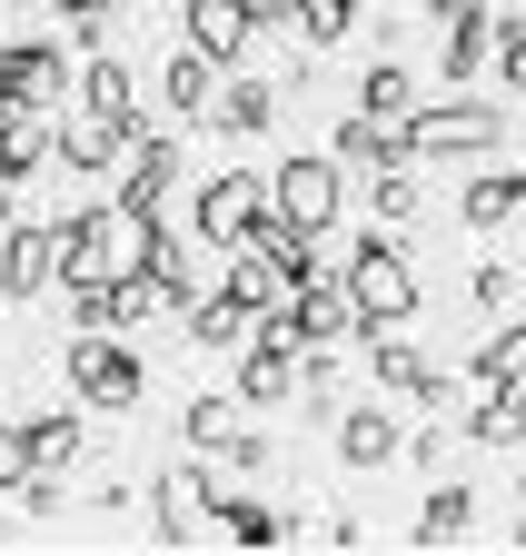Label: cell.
I'll use <instances>...</instances> for the list:
<instances>
[{"label": "cell", "instance_id": "cell-1", "mask_svg": "<svg viewBox=\"0 0 526 556\" xmlns=\"http://www.w3.org/2000/svg\"><path fill=\"white\" fill-rule=\"evenodd\" d=\"M140 229L119 199H80L70 219H60V289H80V278H140Z\"/></svg>", "mask_w": 526, "mask_h": 556}, {"label": "cell", "instance_id": "cell-2", "mask_svg": "<svg viewBox=\"0 0 526 556\" xmlns=\"http://www.w3.org/2000/svg\"><path fill=\"white\" fill-rule=\"evenodd\" d=\"M497 150H506L497 100H418L398 119V160H497Z\"/></svg>", "mask_w": 526, "mask_h": 556}, {"label": "cell", "instance_id": "cell-3", "mask_svg": "<svg viewBox=\"0 0 526 556\" xmlns=\"http://www.w3.org/2000/svg\"><path fill=\"white\" fill-rule=\"evenodd\" d=\"M338 278H348V299H358V318H368V328H408V318H418V268H408L398 229H377V239H358Z\"/></svg>", "mask_w": 526, "mask_h": 556}, {"label": "cell", "instance_id": "cell-4", "mask_svg": "<svg viewBox=\"0 0 526 556\" xmlns=\"http://www.w3.org/2000/svg\"><path fill=\"white\" fill-rule=\"evenodd\" d=\"M189 219H200L209 249H248L258 229L279 219V189L258 179V169H219V179H200V208H189Z\"/></svg>", "mask_w": 526, "mask_h": 556}, {"label": "cell", "instance_id": "cell-5", "mask_svg": "<svg viewBox=\"0 0 526 556\" xmlns=\"http://www.w3.org/2000/svg\"><path fill=\"white\" fill-rule=\"evenodd\" d=\"M60 368H70V397H90V407H140V358H129V348L110 338V328H70V348H60Z\"/></svg>", "mask_w": 526, "mask_h": 556}, {"label": "cell", "instance_id": "cell-6", "mask_svg": "<svg viewBox=\"0 0 526 556\" xmlns=\"http://www.w3.org/2000/svg\"><path fill=\"white\" fill-rule=\"evenodd\" d=\"M269 318H279L298 348H348V338H368V318H358V299H348V278H328V268L298 278V289H288Z\"/></svg>", "mask_w": 526, "mask_h": 556}, {"label": "cell", "instance_id": "cell-7", "mask_svg": "<svg viewBox=\"0 0 526 556\" xmlns=\"http://www.w3.org/2000/svg\"><path fill=\"white\" fill-rule=\"evenodd\" d=\"M269 189H279V219H298V229H338V208H348V160H338V150H328V160L308 150V160H288Z\"/></svg>", "mask_w": 526, "mask_h": 556}, {"label": "cell", "instance_id": "cell-8", "mask_svg": "<svg viewBox=\"0 0 526 556\" xmlns=\"http://www.w3.org/2000/svg\"><path fill=\"white\" fill-rule=\"evenodd\" d=\"M169 189H179V139L150 119L140 139H129V160H119V208H129V219H159V208H169Z\"/></svg>", "mask_w": 526, "mask_h": 556}, {"label": "cell", "instance_id": "cell-9", "mask_svg": "<svg viewBox=\"0 0 526 556\" xmlns=\"http://www.w3.org/2000/svg\"><path fill=\"white\" fill-rule=\"evenodd\" d=\"M328 438H338V467H358V477L398 467V447H408V428H398V407H387V388L358 397V407H338V417H328Z\"/></svg>", "mask_w": 526, "mask_h": 556}, {"label": "cell", "instance_id": "cell-10", "mask_svg": "<svg viewBox=\"0 0 526 556\" xmlns=\"http://www.w3.org/2000/svg\"><path fill=\"white\" fill-rule=\"evenodd\" d=\"M60 278V219H11L0 229V299H40Z\"/></svg>", "mask_w": 526, "mask_h": 556}, {"label": "cell", "instance_id": "cell-11", "mask_svg": "<svg viewBox=\"0 0 526 556\" xmlns=\"http://www.w3.org/2000/svg\"><path fill=\"white\" fill-rule=\"evenodd\" d=\"M179 30H189V50L239 70V50L258 40V0H179Z\"/></svg>", "mask_w": 526, "mask_h": 556}, {"label": "cell", "instance_id": "cell-12", "mask_svg": "<svg viewBox=\"0 0 526 556\" xmlns=\"http://www.w3.org/2000/svg\"><path fill=\"white\" fill-rule=\"evenodd\" d=\"M80 110L110 119L119 139H140V129H150V119H140V80H129V60H110V50L80 60Z\"/></svg>", "mask_w": 526, "mask_h": 556}, {"label": "cell", "instance_id": "cell-13", "mask_svg": "<svg viewBox=\"0 0 526 556\" xmlns=\"http://www.w3.org/2000/svg\"><path fill=\"white\" fill-rule=\"evenodd\" d=\"M200 497H209V527H219V536H239V546H269V536H288V517H279V507H258V497H239V486H229L219 467H200Z\"/></svg>", "mask_w": 526, "mask_h": 556}, {"label": "cell", "instance_id": "cell-14", "mask_svg": "<svg viewBox=\"0 0 526 556\" xmlns=\"http://www.w3.org/2000/svg\"><path fill=\"white\" fill-rule=\"evenodd\" d=\"M0 80H11V90L40 110V100H60V90H70L80 70H70V50H60V40H11V50H0Z\"/></svg>", "mask_w": 526, "mask_h": 556}, {"label": "cell", "instance_id": "cell-15", "mask_svg": "<svg viewBox=\"0 0 526 556\" xmlns=\"http://www.w3.org/2000/svg\"><path fill=\"white\" fill-rule=\"evenodd\" d=\"M119 160H129V139H119L110 119H90V110L60 129V150H50V169H70V179H110Z\"/></svg>", "mask_w": 526, "mask_h": 556}, {"label": "cell", "instance_id": "cell-16", "mask_svg": "<svg viewBox=\"0 0 526 556\" xmlns=\"http://www.w3.org/2000/svg\"><path fill=\"white\" fill-rule=\"evenodd\" d=\"M219 80H229V60H209V50H179V60L159 70V100H169L179 119H209V110H219Z\"/></svg>", "mask_w": 526, "mask_h": 556}, {"label": "cell", "instance_id": "cell-17", "mask_svg": "<svg viewBox=\"0 0 526 556\" xmlns=\"http://www.w3.org/2000/svg\"><path fill=\"white\" fill-rule=\"evenodd\" d=\"M368 378H377L387 397H427V388H437V368L408 348V328H368Z\"/></svg>", "mask_w": 526, "mask_h": 556}, {"label": "cell", "instance_id": "cell-18", "mask_svg": "<svg viewBox=\"0 0 526 556\" xmlns=\"http://www.w3.org/2000/svg\"><path fill=\"white\" fill-rule=\"evenodd\" d=\"M457 208H467V229H506V219H526V169H477Z\"/></svg>", "mask_w": 526, "mask_h": 556}, {"label": "cell", "instance_id": "cell-19", "mask_svg": "<svg viewBox=\"0 0 526 556\" xmlns=\"http://www.w3.org/2000/svg\"><path fill=\"white\" fill-rule=\"evenodd\" d=\"M239 407H248L239 388H229V397H219V388H209V397H189V417H179V438L200 447V457H229V447H239Z\"/></svg>", "mask_w": 526, "mask_h": 556}, {"label": "cell", "instance_id": "cell-20", "mask_svg": "<svg viewBox=\"0 0 526 556\" xmlns=\"http://www.w3.org/2000/svg\"><path fill=\"white\" fill-rule=\"evenodd\" d=\"M229 139H258V129H269L279 119V90L269 80H248V70H239V80H219V110H209Z\"/></svg>", "mask_w": 526, "mask_h": 556}, {"label": "cell", "instance_id": "cell-21", "mask_svg": "<svg viewBox=\"0 0 526 556\" xmlns=\"http://www.w3.org/2000/svg\"><path fill=\"white\" fill-rule=\"evenodd\" d=\"M467 438H477V447H526V378H516V388H487V397L467 407Z\"/></svg>", "mask_w": 526, "mask_h": 556}, {"label": "cell", "instance_id": "cell-22", "mask_svg": "<svg viewBox=\"0 0 526 556\" xmlns=\"http://www.w3.org/2000/svg\"><path fill=\"white\" fill-rule=\"evenodd\" d=\"M328 150H338L348 169H377V160H398V119H377V110H348L338 129H328Z\"/></svg>", "mask_w": 526, "mask_h": 556}, {"label": "cell", "instance_id": "cell-23", "mask_svg": "<svg viewBox=\"0 0 526 556\" xmlns=\"http://www.w3.org/2000/svg\"><path fill=\"white\" fill-rule=\"evenodd\" d=\"M219 289H229L239 308H258V318H269V308L288 299V278H279L269 258H258V249H229V268H219Z\"/></svg>", "mask_w": 526, "mask_h": 556}, {"label": "cell", "instance_id": "cell-24", "mask_svg": "<svg viewBox=\"0 0 526 556\" xmlns=\"http://www.w3.org/2000/svg\"><path fill=\"white\" fill-rule=\"evenodd\" d=\"M358 21H368V0H288V30H298L308 50H338Z\"/></svg>", "mask_w": 526, "mask_h": 556}, {"label": "cell", "instance_id": "cell-25", "mask_svg": "<svg viewBox=\"0 0 526 556\" xmlns=\"http://www.w3.org/2000/svg\"><path fill=\"white\" fill-rule=\"evenodd\" d=\"M487 50H497V11H487V0H467V11L447 21V80H477Z\"/></svg>", "mask_w": 526, "mask_h": 556}, {"label": "cell", "instance_id": "cell-26", "mask_svg": "<svg viewBox=\"0 0 526 556\" xmlns=\"http://www.w3.org/2000/svg\"><path fill=\"white\" fill-rule=\"evenodd\" d=\"M189 338H200V348H248L258 338V308H239L229 289H209L200 308H189Z\"/></svg>", "mask_w": 526, "mask_h": 556}, {"label": "cell", "instance_id": "cell-27", "mask_svg": "<svg viewBox=\"0 0 526 556\" xmlns=\"http://www.w3.org/2000/svg\"><path fill=\"white\" fill-rule=\"evenodd\" d=\"M467 527H477V486H467V477H437V497L418 507V536L447 546V536H467Z\"/></svg>", "mask_w": 526, "mask_h": 556}, {"label": "cell", "instance_id": "cell-28", "mask_svg": "<svg viewBox=\"0 0 526 556\" xmlns=\"http://www.w3.org/2000/svg\"><path fill=\"white\" fill-rule=\"evenodd\" d=\"M308 239H318V229H298V219H269L248 249H258V258H269V268L288 278V289H298V278H318V249H308Z\"/></svg>", "mask_w": 526, "mask_h": 556}, {"label": "cell", "instance_id": "cell-29", "mask_svg": "<svg viewBox=\"0 0 526 556\" xmlns=\"http://www.w3.org/2000/svg\"><path fill=\"white\" fill-rule=\"evenodd\" d=\"M368 208H377V229H408L418 219V169L408 160H377L368 169Z\"/></svg>", "mask_w": 526, "mask_h": 556}, {"label": "cell", "instance_id": "cell-30", "mask_svg": "<svg viewBox=\"0 0 526 556\" xmlns=\"http://www.w3.org/2000/svg\"><path fill=\"white\" fill-rule=\"evenodd\" d=\"M526 378V318H506L497 338H477V388H516Z\"/></svg>", "mask_w": 526, "mask_h": 556}, {"label": "cell", "instance_id": "cell-31", "mask_svg": "<svg viewBox=\"0 0 526 556\" xmlns=\"http://www.w3.org/2000/svg\"><path fill=\"white\" fill-rule=\"evenodd\" d=\"M358 110H377V119H408V110H418V80H408V60H377L368 80H358Z\"/></svg>", "mask_w": 526, "mask_h": 556}, {"label": "cell", "instance_id": "cell-32", "mask_svg": "<svg viewBox=\"0 0 526 556\" xmlns=\"http://www.w3.org/2000/svg\"><path fill=\"white\" fill-rule=\"evenodd\" d=\"M50 150H60V129H50L40 110H30V119H21L11 139H0V169H11V179H30V169H50Z\"/></svg>", "mask_w": 526, "mask_h": 556}, {"label": "cell", "instance_id": "cell-33", "mask_svg": "<svg viewBox=\"0 0 526 556\" xmlns=\"http://www.w3.org/2000/svg\"><path fill=\"white\" fill-rule=\"evenodd\" d=\"M30 457H40V467H70V457H80V407L30 417Z\"/></svg>", "mask_w": 526, "mask_h": 556}, {"label": "cell", "instance_id": "cell-34", "mask_svg": "<svg viewBox=\"0 0 526 556\" xmlns=\"http://www.w3.org/2000/svg\"><path fill=\"white\" fill-rule=\"evenodd\" d=\"M30 428H0V497H21V486H30Z\"/></svg>", "mask_w": 526, "mask_h": 556}, {"label": "cell", "instance_id": "cell-35", "mask_svg": "<svg viewBox=\"0 0 526 556\" xmlns=\"http://www.w3.org/2000/svg\"><path fill=\"white\" fill-rule=\"evenodd\" d=\"M457 438H467V417H457V428H418V438H408V467H427V477H437V467L457 457Z\"/></svg>", "mask_w": 526, "mask_h": 556}, {"label": "cell", "instance_id": "cell-36", "mask_svg": "<svg viewBox=\"0 0 526 556\" xmlns=\"http://www.w3.org/2000/svg\"><path fill=\"white\" fill-rule=\"evenodd\" d=\"M487 60H497L506 90H526V21H497V50H487Z\"/></svg>", "mask_w": 526, "mask_h": 556}, {"label": "cell", "instance_id": "cell-37", "mask_svg": "<svg viewBox=\"0 0 526 556\" xmlns=\"http://www.w3.org/2000/svg\"><path fill=\"white\" fill-rule=\"evenodd\" d=\"M50 11L80 30V50H100V30H110V11H119V0H50Z\"/></svg>", "mask_w": 526, "mask_h": 556}, {"label": "cell", "instance_id": "cell-38", "mask_svg": "<svg viewBox=\"0 0 526 556\" xmlns=\"http://www.w3.org/2000/svg\"><path fill=\"white\" fill-rule=\"evenodd\" d=\"M467 299H477V308H506V299H516V278H506L497 258H477V278H467Z\"/></svg>", "mask_w": 526, "mask_h": 556}, {"label": "cell", "instance_id": "cell-39", "mask_svg": "<svg viewBox=\"0 0 526 556\" xmlns=\"http://www.w3.org/2000/svg\"><path fill=\"white\" fill-rule=\"evenodd\" d=\"M269 457H279L269 438H258V428H239V447H229V477H269Z\"/></svg>", "mask_w": 526, "mask_h": 556}, {"label": "cell", "instance_id": "cell-40", "mask_svg": "<svg viewBox=\"0 0 526 556\" xmlns=\"http://www.w3.org/2000/svg\"><path fill=\"white\" fill-rule=\"evenodd\" d=\"M21 119H30V100H21V90H11V80H0V139H11V129H21Z\"/></svg>", "mask_w": 526, "mask_h": 556}, {"label": "cell", "instance_id": "cell-41", "mask_svg": "<svg viewBox=\"0 0 526 556\" xmlns=\"http://www.w3.org/2000/svg\"><path fill=\"white\" fill-rule=\"evenodd\" d=\"M11 219H21V179L0 169V229H11Z\"/></svg>", "mask_w": 526, "mask_h": 556}, {"label": "cell", "instance_id": "cell-42", "mask_svg": "<svg viewBox=\"0 0 526 556\" xmlns=\"http://www.w3.org/2000/svg\"><path fill=\"white\" fill-rule=\"evenodd\" d=\"M427 11H437V21H457V11H467V0H427Z\"/></svg>", "mask_w": 526, "mask_h": 556}, {"label": "cell", "instance_id": "cell-43", "mask_svg": "<svg viewBox=\"0 0 526 556\" xmlns=\"http://www.w3.org/2000/svg\"><path fill=\"white\" fill-rule=\"evenodd\" d=\"M516 536H526V507H516Z\"/></svg>", "mask_w": 526, "mask_h": 556}, {"label": "cell", "instance_id": "cell-44", "mask_svg": "<svg viewBox=\"0 0 526 556\" xmlns=\"http://www.w3.org/2000/svg\"><path fill=\"white\" fill-rule=\"evenodd\" d=\"M516 150H526V129H516Z\"/></svg>", "mask_w": 526, "mask_h": 556}, {"label": "cell", "instance_id": "cell-45", "mask_svg": "<svg viewBox=\"0 0 526 556\" xmlns=\"http://www.w3.org/2000/svg\"><path fill=\"white\" fill-rule=\"evenodd\" d=\"M0 11H11V0H0Z\"/></svg>", "mask_w": 526, "mask_h": 556}]
</instances>
